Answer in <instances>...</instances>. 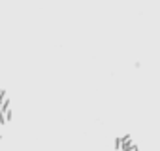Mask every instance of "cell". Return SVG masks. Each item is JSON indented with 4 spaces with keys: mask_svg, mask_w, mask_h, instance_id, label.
<instances>
[{
    "mask_svg": "<svg viewBox=\"0 0 160 151\" xmlns=\"http://www.w3.org/2000/svg\"><path fill=\"white\" fill-rule=\"evenodd\" d=\"M126 151H139V147H136V145H132V147H128Z\"/></svg>",
    "mask_w": 160,
    "mask_h": 151,
    "instance_id": "6da1fadb",
    "label": "cell"
},
{
    "mask_svg": "<svg viewBox=\"0 0 160 151\" xmlns=\"http://www.w3.org/2000/svg\"><path fill=\"white\" fill-rule=\"evenodd\" d=\"M0 138H2V134H0Z\"/></svg>",
    "mask_w": 160,
    "mask_h": 151,
    "instance_id": "3957f363",
    "label": "cell"
},
{
    "mask_svg": "<svg viewBox=\"0 0 160 151\" xmlns=\"http://www.w3.org/2000/svg\"><path fill=\"white\" fill-rule=\"evenodd\" d=\"M0 100H2V91H0Z\"/></svg>",
    "mask_w": 160,
    "mask_h": 151,
    "instance_id": "7a4b0ae2",
    "label": "cell"
}]
</instances>
